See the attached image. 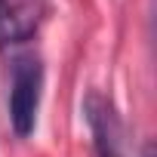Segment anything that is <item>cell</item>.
<instances>
[{
  "instance_id": "6da1fadb",
  "label": "cell",
  "mask_w": 157,
  "mask_h": 157,
  "mask_svg": "<svg viewBox=\"0 0 157 157\" xmlns=\"http://www.w3.org/2000/svg\"><path fill=\"white\" fill-rule=\"evenodd\" d=\"M40 93H43V65L34 56H19L13 62V80H10V120L19 136L34 132Z\"/></svg>"
},
{
  "instance_id": "7a4b0ae2",
  "label": "cell",
  "mask_w": 157,
  "mask_h": 157,
  "mask_svg": "<svg viewBox=\"0 0 157 157\" xmlns=\"http://www.w3.org/2000/svg\"><path fill=\"white\" fill-rule=\"evenodd\" d=\"M40 25L34 0H0V46L28 40Z\"/></svg>"
},
{
  "instance_id": "3957f363",
  "label": "cell",
  "mask_w": 157,
  "mask_h": 157,
  "mask_svg": "<svg viewBox=\"0 0 157 157\" xmlns=\"http://www.w3.org/2000/svg\"><path fill=\"white\" fill-rule=\"evenodd\" d=\"M86 117H90V126H93V136H96V154L99 157H123L120 123H117L111 105L99 96H90L86 99Z\"/></svg>"
}]
</instances>
